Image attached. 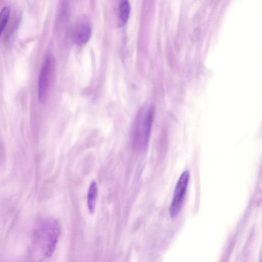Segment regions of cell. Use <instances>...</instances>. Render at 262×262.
Masks as SVG:
<instances>
[{
	"label": "cell",
	"mask_w": 262,
	"mask_h": 262,
	"mask_svg": "<svg viewBox=\"0 0 262 262\" xmlns=\"http://www.w3.org/2000/svg\"><path fill=\"white\" fill-rule=\"evenodd\" d=\"M60 234L58 222L52 218L42 220L34 232V246L37 253L43 258L54 253Z\"/></svg>",
	"instance_id": "obj_1"
},
{
	"label": "cell",
	"mask_w": 262,
	"mask_h": 262,
	"mask_svg": "<svg viewBox=\"0 0 262 262\" xmlns=\"http://www.w3.org/2000/svg\"><path fill=\"white\" fill-rule=\"evenodd\" d=\"M153 116L152 107L148 108L143 116L138 120L134 127L133 142L138 149H145L148 143Z\"/></svg>",
	"instance_id": "obj_2"
},
{
	"label": "cell",
	"mask_w": 262,
	"mask_h": 262,
	"mask_svg": "<svg viewBox=\"0 0 262 262\" xmlns=\"http://www.w3.org/2000/svg\"><path fill=\"white\" fill-rule=\"evenodd\" d=\"M189 176V170H186L181 174L177 183L169 209V214L172 218L177 216L182 209L187 190Z\"/></svg>",
	"instance_id": "obj_3"
},
{
	"label": "cell",
	"mask_w": 262,
	"mask_h": 262,
	"mask_svg": "<svg viewBox=\"0 0 262 262\" xmlns=\"http://www.w3.org/2000/svg\"><path fill=\"white\" fill-rule=\"evenodd\" d=\"M52 69V59L50 56H47L42 64L38 77V99L40 102H42L46 97Z\"/></svg>",
	"instance_id": "obj_4"
},
{
	"label": "cell",
	"mask_w": 262,
	"mask_h": 262,
	"mask_svg": "<svg viewBox=\"0 0 262 262\" xmlns=\"http://www.w3.org/2000/svg\"><path fill=\"white\" fill-rule=\"evenodd\" d=\"M92 29L89 24L82 23L76 28L74 33V40L79 45L86 43L91 35Z\"/></svg>",
	"instance_id": "obj_5"
},
{
	"label": "cell",
	"mask_w": 262,
	"mask_h": 262,
	"mask_svg": "<svg viewBox=\"0 0 262 262\" xmlns=\"http://www.w3.org/2000/svg\"><path fill=\"white\" fill-rule=\"evenodd\" d=\"M97 192V183L95 181L93 180L89 186L87 196L88 208L91 214L95 211Z\"/></svg>",
	"instance_id": "obj_6"
},
{
	"label": "cell",
	"mask_w": 262,
	"mask_h": 262,
	"mask_svg": "<svg viewBox=\"0 0 262 262\" xmlns=\"http://www.w3.org/2000/svg\"><path fill=\"white\" fill-rule=\"evenodd\" d=\"M130 9L129 2L127 0L122 1L119 5L120 16L123 23L128 19Z\"/></svg>",
	"instance_id": "obj_7"
},
{
	"label": "cell",
	"mask_w": 262,
	"mask_h": 262,
	"mask_svg": "<svg viewBox=\"0 0 262 262\" xmlns=\"http://www.w3.org/2000/svg\"><path fill=\"white\" fill-rule=\"evenodd\" d=\"M10 12V7L6 6L4 7L0 13V32L2 33L3 30L5 28L7 23Z\"/></svg>",
	"instance_id": "obj_8"
}]
</instances>
